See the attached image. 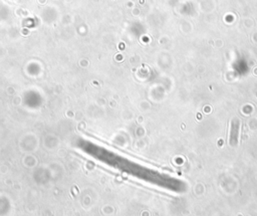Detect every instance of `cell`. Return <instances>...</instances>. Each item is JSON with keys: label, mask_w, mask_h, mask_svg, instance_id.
Returning a JSON list of instances; mask_svg holds the SVG:
<instances>
[{"label": "cell", "mask_w": 257, "mask_h": 216, "mask_svg": "<svg viewBox=\"0 0 257 216\" xmlns=\"http://www.w3.org/2000/svg\"><path fill=\"white\" fill-rule=\"evenodd\" d=\"M75 146L86 156L92 158L100 164L114 169L121 174L137 178L145 182L156 184L162 182L160 175L157 172L95 142L83 138H78L75 141Z\"/></svg>", "instance_id": "obj_1"}]
</instances>
